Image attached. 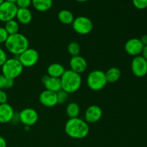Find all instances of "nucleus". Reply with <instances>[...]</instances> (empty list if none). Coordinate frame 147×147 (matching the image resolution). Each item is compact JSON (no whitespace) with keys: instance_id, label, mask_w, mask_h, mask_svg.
Returning a JSON list of instances; mask_svg holds the SVG:
<instances>
[{"instance_id":"obj_1","label":"nucleus","mask_w":147,"mask_h":147,"mask_svg":"<svg viewBox=\"0 0 147 147\" xmlns=\"http://www.w3.org/2000/svg\"><path fill=\"white\" fill-rule=\"evenodd\" d=\"M90 131L88 123L80 118L69 119L65 125V132L69 137L75 139H83Z\"/></svg>"},{"instance_id":"obj_2","label":"nucleus","mask_w":147,"mask_h":147,"mask_svg":"<svg viewBox=\"0 0 147 147\" xmlns=\"http://www.w3.org/2000/svg\"><path fill=\"white\" fill-rule=\"evenodd\" d=\"M28 39L21 33L9 35L8 38L4 42L5 48L9 53L14 56H18L29 48Z\"/></svg>"},{"instance_id":"obj_3","label":"nucleus","mask_w":147,"mask_h":147,"mask_svg":"<svg viewBox=\"0 0 147 147\" xmlns=\"http://www.w3.org/2000/svg\"><path fill=\"white\" fill-rule=\"evenodd\" d=\"M62 90L68 94L77 92L82 86V77L80 74L71 70H65L60 78Z\"/></svg>"},{"instance_id":"obj_4","label":"nucleus","mask_w":147,"mask_h":147,"mask_svg":"<svg viewBox=\"0 0 147 147\" xmlns=\"http://www.w3.org/2000/svg\"><path fill=\"white\" fill-rule=\"evenodd\" d=\"M22 65L16 57L7 59L4 64L1 66V74L4 77L10 79H16L22 73Z\"/></svg>"},{"instance_id":"obj_5","label":"nucleus","mask_w":147,"mask_h":147,"mask_svg":"<svg viewBox=\"0 0 147 147\" xmlns=\"http://www.w3.org/2000/svg\"><path fill=\"white\" fill-rule=\"evenodd\" d=\"M87 86L93 91H98L106 87L108 82L105 72L100 70H94L90 72L86 79Z\"/></svg>"},{"instance_id":"obj_6","label":"nucleus","mask_w":147,"mask_h":147,"mask_svg":"<svg viewBox=\"0 0 147 147\" xmlns=\"http://www.w3.org/2000/svg\"><path fill=\"white\" fill-rule=\"evenodd\" d=\"M73 30L80 35H86L90 34L93 29V22L88 17L80 16L75 18L72 23Z\"/></svg>"},{"instance_id":"obj_7","label":"nucleus","mask_w":147,"mask_h":147,"mask_svg":"<svg viewBox=\"0 0 147 147\" xmlns=\"http://www.w3.org/2000/svg\"><path fill=\"white\" fill-rule=\"evenodd\" d=\"M17 57L21 64L22 65L23 67H31L35 65L38 62L40 55L39 53L33 48H30L23 52L22 54L18 56H14Z\"/></svg>"},{"instance_id":"obj_8","label":"nucleus","mask_w":147,"mask_h":147,"mask_svg":"<svg viewBox=\"0 0 147 147\" xmlns=\"http://www.w3.org/2000/svg\"><path fill=\"white\" fill-rule=\"evenodd\" d=\"M18 7L15 3L4 1L0 4V21L7 22L16 18Z\"/></svg>"},{"instance_id":"obj_9","label":"nucleus","mask_w":147,"mask_h":147,"mask_svg":"<svg viewBox=\"0 0 147 147\" xmlns=\"http://www.w3.org/2000/svg\"><path fill=\"white\" fill-rule=\"evenodd\" d=\"M131 67L135 76L138 78L144 77L147 74V60L142 55L136 56L132 60Z\"/></svg>"},{"instance_id":"obj_10","label":"nucleus","mask_w":147,"mask_h":147,"mask_svg":"<svg viewBox=\"0 0 147 147\" xmlns=\"http://www.w3.org/2000/svg\"><path fill=\"white\" fill-rule=\"evenodd\" d=\"M20 120L24 126H31L35 124L39 120V115L34 109L25 108L20 112Z\"/></svg>"},{"instance_id":"obj_11","label":"nucleus","mask_w":147,"mask_h":147,"mask_svg":"<svg viewBox=\"0 0 147 147\" xmlns=\"http://www.w3.org/2000/svg\"><path fill=\"white\" fill-rule=\"evenodd\" d=\"M143 48V44L141 42L140 39L138 38L129 39L128 41H126L124 45L126 53L129 55L134 56V57L140 55V54H142Z\"/></svg>"},{"instance_id":"obj_12","label":"nucleus","mask_w":147,"mask_h":147,"mask_svg":"<svg viewBox=\"0 0 147 147\" xmlns=\"http://www.w3.org/2000/svg\"><path fill=\"white\" fill-rule=\"evenodd\" d=\"M103 116V111L97 105L90 106L85 112L84 120L88 123H95L99 121Z\"/></svg>"},{"instance_id":"obj_13","label":"nucleus","mask_w":147,"mask_h":147,"mask_svg":"<svg viewBox=\"0 0 147 147\" xmlns=\"http://www.w3.org/2000/svg\"><path fill=\"white\" fill-rule=\"evenodd\" d=\"M39 101L45 107H54L57 104V93L47 90H43L39 96Z\"/></svg>"},{"instance_id":"obj_14","label":"nucleus","mask_w":147,"mask_h":147,"mask_svg":"<svg viewBox=\"0 0 147 147\" xmlns=\"http://www.w3.org/2000/svg\"><path fill=\"white\" fill-rule=\"evenodd\" d=\"M70 70L78 74L83 73L88 68V63L86 59L80 55L72 57L70 60Z\"/></svg>"},{"instance_id":"obj_15","label":"nucleus","mask_w":147,"mask_h":147,"mask_svg":"<svg viewBox=\"0 0 147 147\" xmlns=\"http://www.w3.org/2000/svg\"><path fill=\"white\" fill-rule=\"evenodd\" d=\"M41 80L45 88V90L55 92V93H57L60 90H62L60 78L50 77L47 75H45L42 76Z\"/></svg>"},{"instance_id":"obj_16","label":"nucleus","mask_w":147,"mask_h":147,"mask_svg":"<svg viewBox=\"0 0 147 147\" xmlns=\"http://www.w3.org/2000/svg\"><path fill=\"white\" fill-rule=\"evenodd\" d=\"M14 111L12 106L9 103L0 104V123H7L11 122Z\"/></svg>"},{"instance_id":"obj_17","label":"nucleus","mask_w":147,"mask_h":147,"mask_svg":"<svg viewBox=\"0 0 147 147\" xmlns=\"http://www.w3.org/2000/svg\"><path fill=\"white\" fill-rule=\"evenodd\" d=\"M17 21L22 24H27L32 20V14L29 8H18L17 15Z\"/></svg>"},{"instance_id":"obj_18","label":"nucleus","mask_w":147,"mask_h":147,"mask_svg":"<svg viewBox=\"0 0 147 147\" xmlns=\"http://www.w3.org/2000/svg\"><path fill=\"white\" fill-rule=\"evenodd\" d=\"M65 68L60 63H54L50 64L47 68V75L53 78H60L64 73L65 72Z\"/></svg>"},{"instance_id":"obj_19","label":"nucleus","mask_w":147,"mask_h":147,"mask_svg":"<svg viewBox=\"0 0 147 147\" xmlns=\"http://www.w3.org/2000/svg\"><path fill=\"white\" fill-rule=\"evenodd\" d=\"M34 8L39 11H47L53 6V0H32Z\"/></svg>"},{"instance_id":"obj_20","label":"nucleus","mask_w":147,"mask_h":147,"mask_svg":"<svg viewBox=\"0 0 147 147\" xmlns=\"http://www.w3.org/2000/svg\"><path fill=\"white\" fill-rule=\"evenodd\" d=\"M108 83H113L117 82L120 79L121 76V72L119 68L116 67H111L108 69L107 71L105 73Z\"/></svg>"},{"instance_id":"obj_21","label":"nucleus","mask_w":147,"mask_h":147,"mask_svg":"<svg viewBox=\"0 0 147 147\" xmlns=\"http://www.w3.org/2000/svg\"><path fill=\"white\" fill-rule=\"evenodd\" d=\"M57 17H58L59 21L63 24H72L75 20L73 12L67 9L60 10L59 11Z\"/></svg>"},{"instance_id":"obj_22","label":"nucleus","mask_w":147,"mask_h":147,"mask_svg":"<svg viewBox=\"0 0 147 147\" xmlns=\"http://www.w3.org/2000/svg\"><path fill=\"white\" fill-rule=\"evenodd\" d=\"M80 109L79 105L75 102H71L68 103L66 107V114L69 119L78 118L80 115Z\"/></svg>"},{"instance_id":"obj_23","label":"nucleus","mask_w":147,"mask_h":147,"mask_svg":"<svg viewBox=\"0 0 147 147\" xmlns=\"http://www.w3.org/2000/svg\"><path fill=\"white\" fill-rule=\"evenodd\" d=\"M4 27L5 28L6 31L7 32L9 35H11V34H17L19 32L20 25H19V22L17 20H11L5 22Z\"/></svg>"},{"instance_id":"obj_24","label":"nucleus","mask_w":147,"mask_h":147,"mask_svg":"<svg viewBox=\"0 0 147 147\" xmlns=\"http://www.w3.org/2000/svg\"><path fill=\"white\" fill-rule=\"evenodd\" d=\"M14 84V80L4 77L2 74H0V90L11 88Z\"/></svg>"},{"instance_id":"obj_25","label":"nucleus","mask_w":147,"mask_h":147,"mask_svg":"<svg viewBox=\"0 0 147 147\" xmlns=\"http://www.w3.org/2000/svg\"><path fill=\"white\" fill-rule=\"evenodd\" d=\"M67 52H68L69 54L72 56V57H74V56L79 55L80 53V46L76 42H71L70 43H69V45H67Z\"/></svg>"},{"instance_id":"obj_26","label":"nucleus","mask_w":147,"mask_h":147,"mask_svg":"<svg viewBox=\"0 0 147 147\" xmlns=\"http://www.w3.org/2000/svg\"><path fill=\"white\" fill-rule=\"evenodd\" d=\"M69 94L63 90H60L57 93V104H64L68 100Z\"/></svg>"},{"instance_id":"obj_27","label":"nucleus","mask_w":147,"mask_h":147,"mask_svg":"<svg viewBox=\"0 0 147 147\" xmlns=\"http://www.w3.org/2000/svg\"><path fill=\"white\" fill-rule=\"evenodd\" d=\"M134 6L138 9H144L147 8V0H132Z\"/></svg>"},{"instance_id":"obj_28","label":"nucleus","mask_w":147,"mask_h":147,"mask_svg":"<svg viewBox=\"0 0 147 147\" xmlns=\"http://www.w3.org/2000/svg\"><path fill=\"white\" fill-rule=\"evenodd\" d=\"M15 4L18 8H28L32 4V0H17Z\"/></svg>"},{"instance_id":"obj_29","label":"nucleus","mask_w":147,"mask_h":147,"mask_svg":"<svg viewBox=\"0 0 147 147\" xmlns=\"http://www.w3.org/2000/svg\"><path fill=\"white\" fill-rule=\"evenodd\" d=\"M9 37V34L6 31L4 27H0V44H2L6 42Z\"/></svg>"},{"instance_id":"obj_30","label":"nucleus","mask_w":147,"mask_h":147,"mask_svg":"<svg viewBox=\"0 0 147 147\" xmlns=\"http://www.w3.org/2000/svg\"><path fill=\"white\" fill-rule=\"evenodd\" d=\"M7 59L8 58H7V55L6 51L4 49L0 47V67H1L4 64Z\"/></svg>"},{"instance_id":"obj_31","label":"nucleus","mask_w":147,"mask_h":147,"mask_svg":"<svg viewBox=\"0 0 147 147\" xmlns=\"http://www.w3.org/2000/svg\"><path fill=\"white\" fill-rule=\"evenodd\" d=\"M7 94L4 90H0V104L7 103Z\"/></svg>"},{"instance_id":"obj_32","label":"nucleus","mask_w":147,"mask_h":147,"mask_svg":"<svg viewBox=\"0 0 147 147\" xmlns=\"http://www.w3.org/2000/svg\"><path fill=\"white\" fill-rule=\"evenodd\" d=\"M11 122H12V123H19V122H20V113H14V116H13Z\"/></svg>"},{"instance_id":"obj_33","label":"nucleus","mask_w":147,"mask_h":147,"mask_svg":"<svg viewBox=\"0 0 147 147\" xmlns=\"http://www.w3.org/2000/svg\"><path fill=\"white\" fill-rule=\"evenodd\" d=\"M0 147H7V142L1 136H0Z\"/></svg>"},{"instance_id":"obj_34","label":"nucleus","mask_w":147,"mask_h":147,"mask_svg":"<svg viewBox=\"0 0 147 147\" xmlns=\"http://www.w3.org/2000/svg\"><path fill=\"white\" fill-rule=\"evenodd\" d=\"M142 57H143L145 60H147V45L144 46V48L142 52Z\"/></svg>"},{"instance_id":"obj_35","label":"nucleus","mask_w":147,"mask_h":147,"mask_svg":"<svg viewBox=\"0 0 147 147\" xmlns=\"http://www.w3.org/2000/svg\"><path fill=\"white\" fill-rule=\"evenodd\" d=\"M140 40L144 46L147 45V34H144V35L142 36V37H141Z\"/></svg>"},{"instance_id":"obj_36","label":"nucleus","mask_w":147,"mask_h":147,"mask_svg":"<svg viewBox=\"0 0 147 147\" xmlns=\"http://www.w3.org/2000/svg\"><path fill=\"white\" fill-rule=\"evenodd\" d=\"M7 1H9V2H12V3H16L17 0H5Z\"/></svg>"},{"instance_id":"obj_37","label":"nucleus","mask_w":147,"mask_h":147,"mask_svg":"<svg viewBox=\"0 0 147 147\" xmlns=\"http://www.w3.org/2000/svg\"><path fill=\"white\" fill-rule=\"evenodd\" d=\"M76 1H78V2H85V1H88V0H76Z\"/></svg>"},{"instance_id":"obj_38","label":"nucleus","mask_w":147,"mask_h":147,"mask_svg":"<svg viewBox=\"0 0 147 147\" xmlns=\"http://www.w3.org/2000/svg\"><path fill=\"white\" fill-rule=\"evenodd\" d=\"M4 1H5V0H0V4H2V3L4 2Z\"/></svg>"}]
</instances>
